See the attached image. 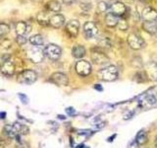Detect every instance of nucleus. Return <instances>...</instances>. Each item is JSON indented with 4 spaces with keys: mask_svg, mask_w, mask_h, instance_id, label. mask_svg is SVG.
Instances as JSON below:
<instances>
[{
    "mask_svg": "<svg viewBox=\"0 0 157 148\" xmlns=\"http://www.w3.org/2000/svg\"><path fill=\"white\" fill-rule=\"evenodd\" d=\"M98 78L103 81H114L118 78V69L114 65H108L98 71Z\"/></svg>",
    "mask_w": 157,
    "mask_h": 148,
    "instance_id": "nucleus-1",
    "label": "nucleus"
},
{
    "mask_svg": "<svg viewBox=\"0 0 157 148\" xmlns=\"http://www.w3.org/2000/svg\"><path fill=\"white\" fill-rule=\"evenodd\" d=\"M27 56L29 57V59L34 63H40L41 61H43L44 56V51L40 48V47H36V46H33L32 47H29L28 49V53Z\"/></svg>",
    "mask_w": 157,
    "mask_h": 148,
    "instance_id": "nucleus-2",
    "label": "nucleus"
},
{
    "mask_svg": "<svg viewBox=\"0 0 157 148\" xmlns=\"http://www.w3.org/2000/svg\"><path fill=\"white\" fill-rule=\"evenodd\" d=\"M37 75L36 73L33 70H29V69H27V70H24L18 75V82L22 83V84H27V85H29V84H33L36 81Z\"/></svg>",
    "mask_w": 157,
    "mask_h": 148,
    "instance_id": "nucleus-3",
    "label": "nucleus"
},
{
    "mask_svg": "<svg viewBox=\"0 0 157 148\" xmlns=\"http://www.w3.org/2000/svg\"><path fill=\"white\" fill-rule=\"evenodd\" d=\"M91 59L97 65H104L109 62V57L98 48L91 49Z\"/></svg>",
    "mask_w": 157,
    "mask_h": 148,
    "instance_id": "nucleus-4",
    "label": "nucleus"
},
{
    "mask_svg": "<svg viewBox=\"0 0 157 148\" xmlns=\"http://www.w3.org/2000/svg\"><path fill=\"white\" fill-rule=\"evenodd\" d=\"M62 51L56 44H48L44 48V54L50 59V60H58L61 56Z\"/></svg>",
    "mask_w": 157,
    "mask_h": 148,
    "instance_id": "nucleus-5",
    "label": "nucleus"
},
{
    "mask_svg": "<svg viewBox=\"0 0 157 148\" xmlns=\"http://www.w3.org/2000/svg\"><path fill=\"white\" fill-rule=\"evenodd\" d=\"M76 71L81 76H87L91 72V65L86 60H78L76 63Z\"/></svg>",
    "mask_w": 157,
    "mask_h": 148,
    "instance_id": "nucleus-6",
    "label": "nucleus"
},
{
    "mask_svg": "<svg viewBox=\"0 0 157 148\" xmlns=\"http://www.w3.org/2000/svg\"><path fill=\"white\" fill-rule=\"evenodd\" d=\"M128 43L132 49H140L144 47V39L140 38L139 35L131 34L128 37Z\"/></svg>",
    "mask_w": 157,
    "mask_h": 148,
    "instance_id": "nucleus-7",
    "label": "nucleus"
},
{
    "mask_svg": "<svg viewBox=\"0 0 157 148\" xmlns=\"http://www.w3.org/2000/svg\"><path fill=\"white\" fill-rule=\"evenodd\" d=\"M83 33L86 39H93L97 36L98 29L94 22H86L83 25Z\"/></svg>",
    "mask_w": 157,
    "mask_h": 148,
    "instance_id": "nucleus-8",
    "label": "nucleus"
},
{
    "mask_svg": "<svg viewBox=\"0 0 157 148\" xmlns=\"http://www.w3.org/2000/svg\"><path fill=\"white\" fill-rule=\"evenodd\" d=\"M140 17L144 21H154L157 19V11L150 6H144L141 10Z\"/></svg>",
    "mask_w": 157,
    "mask_h": 148,
    "instance_id": "nucleus-9",
    "label": "nucleus"
},
{
    "mask_svg": "<svg viewBox=\"0 0 157 148\" xmlns=\"http://www.w3.org/2000/svg\"><path fill=\"white\" fill-rule=\"evenodd\" d=\"M78 29H80V23L78 20H71L66 25V32L71 38H76L78 36Z\"/></svg>",
    "mask_w": 157,
    "mask_h": 148,
    "instance_id": "nucleus-10",
    "label": "nucleus"
},
{
    "mask_svg": "<svg viewBox=\"0 0 157 148\" xmlns=\"http://www.w3.org/2000/svg\"><path fill=\"white\" fill-rule=\"evenodd\" d=\"M50 80L53 83H55L56 85H58V86H66V85H68V83H69L68 77L62 72L53 73L52 75L50 76Z\"/></svg>",
    "mask_w": 157,
    "mask_h": 148,
    "instance_id": "nucleus-11",
    "label": "nucleus"
},
{
    "mask_svg": "<svg viewBox=\"0 0 157 148\" xmlns=\"http://www.w3.org/2000/svg\"><path fill=\"white\" fill-rule=\"evenodd\" d=\"M0 71L5 76H12L15 73V64L11 60L3 61L0 66Z\"/></svg>",
    "mask_w": 157,
    "mask_h": 148,
    "instance_id": "nucleus-12",
    "label": "nucleus"
},
{
    "mask_svg": "<svg viewBox=\"0 0 157 148\" xmlns=\"http://www.w3.org/2000/svg\"><path fill=\"white\" fill-rule=\"evenodd\" d=\"M145 72L151 80H157V62L149 61L145 64Z\"/></svg>",
    "mask_w": 157,
    "mask_h": 148,
    "instance_id": "nucleus-13",
    "label": "nucleus"
},
{
    "mask_svg": "<svg viewBox=\"0 0 157 148\" xmlns=\"http://www.w3.org/2000/svg\"><path fill=\"white\" fill-rule=\"evenodd\" d=\"M157 100L153 95H144L140 100V106L141 108L148 109L153 107L156 104Z\"/></svg>",
    "mask_w": 157,
    "mask_h": 148,
    "instance_id": "nucleus-14",
    "label": "nucleus"
},
{
    "mask_svg": "<svg viewBox=\"0 0 157 148\" xmlns=\"http://www.w3.org/2000/svg\"><path fill=\"white\" fill-rule=\"evenodd\" d=\"M65 23V18L62 14H54L49 18V25L53 28H60Z\"/></svg>",
    "mask_w": 157,
    "mask_h": 148,
    "instance_id": "nucleus-15",
    "label": "nucleus"
},
{
    "mask_svg": "<svg viewBox=\"0 0 157 148\" xmlns=\"http://www.w3.org/2000/svg\"><path fill=\"white\" fill-rule=\"evenodd\" d=\"M110 10H111V13L114 14L115 16L121 17V16H123V15L126 13L127 8H126L124 3H122V2H115L114 4H112Z\"/></svg>",
    "mask_w": 157,
    "mask_h": 148,
    "instance_id": "nucleus-16",
    "label": "nucleus"
},
{
    "mask_svg": "<svg viewBox=\"0 0 157 148\" xmlns=\"http://www.w3.org/2000/svg\"><path fill=\"white\" fill-rule=\"evenodd\" d=\"M142 28L145 32L149 33L151 35L157 34V21H144L142 23Z\"/></svg>",
    "mask_w": 157,
    "mask_h": 148,
    "instance_id": "nucleus-17",
    "label": "nucleus"
},
{
    "mask_svg": "<svg viewBox=\"0 0 157 148\" xmlns=\"http://www.w3.org/2000/svg\"><path fill=\"white\" fill-rule=\"evenodd\" d=\"M72 56L75 58H82L86 56V48L82 44H76L72 48Z\"/></svg>",
    "mask_w": 157,
    "mask_h": 148,
    "instance_id": "nucleus-18",
    "label": "nucleus"
},
{
    "mask_svg": "<svg viewBox=\"0 0 157 148\" xmlns=\"http://www.w3.org/2000/svg\"><path fill=\"white\" fill-rule=\"evenodd\" d=\"M31 27L28 26L27 23H25L23 21L21 22H18L16 24V33H17V36H24L25 34L29 33L31 31Z\"/></svg>",
    "mask_w": 157,
    "mask_h": 148,
    "instance_id": "nucleus-19",
    "label": "nucleus"
},
{
    "mask_svg": "<svg viewBox=\"0 0 157 148\" xmlns=\"http://www.w3.org/2000/svg\"><path fill=\"white\" fill-rule=\"evenodd\" d=\"M3 132L8 138H10V139H14V138L16 137L17 135H19L17 130H16V128H15V126H14V125H5V127L3 128Z\"/></svg>",
    "mask_w": 157,
    "mask_h": 148,
    "instance_id": "nucleus-20",
    "label": "nucleus"
},
{
    "mask_svg": "<svg viewBox=\"0 0 157 148\" xmlns=\"http://www.w3.org/2000/svg\"><path fill=\"white\" fill-rule=\"evenodd\" d=\"M118 21H119V17L115 16L114 14H112L111 12L106 14L105 16V24L107 25L108 27H116L117 24H118Z\"/></svg>",
    "mask_w": 157,
    "mask_h": 148,
    "instance_id": "nucleus-21",
    "label": "nucleus"
},
{
    "mask_svg": "<svg viewBox=\"0 0 157 148\" xmlns=\"http://www.w3.org/2000/svg\"><path fill=\"white\" fill-rule=\"evenodd\" d=\"M46 9L50 12H59L61 10V4L57 0H50L46 4Z\"/></svg>",
    "mask_w": 157,
    "mask_h": 148,
    "instance_id": "nucleus-22",
    "label": "nucleus"
},
{
    "mask_svg": "<svg viewBox=\"0 0 157 148\" xmlns=\"http://www.w3.org/2000/svg\"><path fill=\"white\" fill-rule=\"evenodd\" d=\"M49 18L50 17H48L47 13L44 11L39 12L36 16L37 22L39 25H41V26H47V25H49Z\"/></svg>",
    "mask_w": 157,
    "mask_h": 148,
    "instance_id": "nucleus-23",
    "label": "nucleus"
},
{
    "mask_svg": "<svg viewBox=\"0 0 157 148\" xmlns=\"http://www.w3.org/2000/svg\"><path fill=\"white\" fill-rule=\"evenodd\" d=\"M14 126H15V128H16V130H17L19 135H26L29 132V128L27 125H22V123L16 122V123H14Z\"/></svg>",
    "mask_w": 157,
    "mask_h": 148,
    "instance_id": "nucleus-24",
    "label": "nucleus"
},
{
    "mask_svg": "<svg viewBox=\"0 0 157 148\" xmlns=\"http://www.w3.org/2000/svg\"><path fill=\"white\" fill-rule=\"evenodd\" d=\"M140 145H144L147 142V133L145 132V130H140L137 132L136 137L135 139Z\"/></svg>",
    "mask_w": 157,
    "mask_h": 148,
    "instance_id": "nucleus-25",
    "label": "nucleus"
},
{
    "mask_svg": "<svg viewBox=\"0 0 157 148\" xmlns=\"http://www.w3.org/2000/svg\"><path fill=\"white\" fill-rule=\"evenodd\" d=\"M29 43H31L33 46L36 47H40L43 44V38L41 35H33V37L29 38Z\"/></svg>",
    "mask_w": 157,
    "mask_h": 148,
    "instance_id": "nucleus-26",
    "label": "nucleus"
},
{
    "mask_svg": "<svg viewBox=\"0 0 157 148\" xmlns=\"http://www.w3.org/2000/svg\"><path fill=\"white\" fill-rule=\"evenodd\" d=\"M98 47H104V48H110L112 47V43H111L109 39H107V38H101L99 41H98Z\"/></svg>",
    "mask_w": 157,
    "mask_h": 148,
    "instance_id": "nucleus-27",
    "label": "nucleus"
},
{
    "mask_svg": "<svg viewBox=\"0 0 157 148\" xmlns=\"http://www.w3.org/2000/svg\"><path fill=\"white\" fill-rule=\"evenodd\" d=\"M10 32L9 25L5 23H0V37H5Z\"/></svg>",
    "mask_w": 157,
    "mask_h": 148,
    "instance_id": "nucleus-28",
    "label": "nucleus"
},
{
    "mask_svg": "<svg viewBox=\"0 0 157 148\" xmlns=\"http://www.w3.org/2000/svg\"><path fill=\"white\" fill-rule=\"evenodd\" d=\"M80 6L82 10L85 11H88L90 8H91V3L90 0H81L80 2Z\"/></svg>",
    "mask_w": 157,
    "mask_h": 148,
    "instance_id": "nucleus-29",
    "label": "nucleus"
},
{
    "mask_svg": "<svg viewBox=\"0 0 157 148\" xmlns=\"http://www.w3.org/2000/svg\"><path fill=\"white\" fill-rule=\"evenodd\" d=\"M10 47H11V42H10L9 39H2L1 41H0V48L6 51V49H9Z\"/></svg>",
    "mask_w": 157,
    "mask_h": 148,
    "instance_id": "nucleus-30",
    "label": "nucleus"
},
{
    "mask_svg": "<svg viewBox=\"0 0 157 148\" xmlns=\"http://www.w3.org/2000/svg\"><path fill=\"white\" fill-rule=\"evenodd\" d=\"M117 26L120 30H122V31H126V30L128 29V24H127V21L125 19H120L119 18V21H118Z\"/></svg>",
    "mask_w": 157,
    "mask_h": 148,
    "instance_id": "nucleus-31",
    "label": "nucleus"
},
{
    "mask_svg": "<svg viewBox=\"0 0 157 148\" xmlns=\"http://www.w3.org/2000/svg\"><path fill=\"white\" fill-rule=\"evenodd\" d=\"M27 41L28 39L25 38V36H17L16 38V42L19 46H24V44L27 43Z\"/></svg>",
    "mask_w": 157,
    "mask_h": 148,
    "instance_id": "nucleus-32",
    "label": "nucleus"
},
{
    "mask_svg": "<svg viewBox=\"0 0 157 148\" xmlns=\"http://www.w3.org/2000/svg\"><path fill=\"white\" fill-rule=\"evenodd\" d=\"M98 9H99L100 12H105L108 9V6L104 1H100L99 3H98Z\"/></svg>",
    "mask_w": 157,
    "mask_h": 148,
    "instance_id": "nucleus-33",
    "label": "nucleus"
},
{
    "mask_svg": "<svg viewBox=\"0 0 157 148\" xmlns=\"http://www.w3.org/2000/svg\"><path fill=\"white\" fill-rule=\"evenodd\" d=\"M140 145L136 140H132V141L130 142V144H129V146H128V148H140Z\"/></svg>",
    "mask_w": 157,
    "mask_h": 148,
    "instance_id": "nucleus-34",
    "label": "nucleus"
},
{
    "mask_svg": "<svg viewBox=\"0 0 157 148\" xmlns=\"http://www.w3.org/2000/svg\"><path fill=\"white\" fill-rule=\"evenodd\" d=\"M66 112L69 116H74V113H75V110H74L73 108H68L66 110Z\"/></svg>",
    "mask_w": 157,
    "mask_h": 148,
    "instance_id": "nucleus-35",
    "label": "nucleus"
},
{
    "mask_svg": "<svg viewBox=\"0 0 157 148\" xmlns=\"http://www.w3.org/2000/svg\"><path fill=\"white\" fill-rule=\"evenodd\" d=\"M74 2H76V0H63V3L66 5H71Z\"/></svg>",
    "mask_w": 157,
    "mask_h": 148,
    "instance_id": "nucleus-36",
    "label": "nucleus"
},
{
    "mask_svg": "<svg viewBox=\"0 0 157 148\" xmlns=\"http://www.w3.org/2000/svg\"><path fill=\"white\" fill-rule=\"evenodd\" d=\"M19 97H20V98H23V100H24V101H23V103H24V104H26V103H27L28 99H27V97L25 96V95H21V94H20Z\"/></svg>",
    "mask_w": 157,
    "mask_h": 148,
    "instance_id": "nucleus-37",
    "label": "nucleus"
},
{
    "mask_svg": "<svg viewBox=\"0 0 157 148\" xmlns=\"http://www.w3.org/2000/svg\"><path fill=\"white\" fill-rule=\"evenodd\" d=\"M94 88L96 89V90H98V91H102V90H103V88H102L100 85H98V84H96V85H94Z\"/></svg>",
    "mask_w": 157,
    "mask_h": 148,
    "instance_id": "nucleus-38",
    "label": "nucleus"
},
{
    "mask_svg": "<svg viewBox=\"0 0 157 148\" xmlns=\"http://www.w3.org/2000/svg\"><path fill=\"white\" fill-rule=\"evenodd\" d=\"M116 136H117L116 134H113V135H112L111 137H109V138H108V139H107V141H109V142H112V141H113V139H114V138H115Z\"/></svg>",
    "mask_w": 157,
    "mask_h": 148,
    "instance_id": "nucleus-39",
    "label": "nucleus"
},
{
    "mask_svg": "<svg viewBox=\"0 0 157 148\" xmlns=\"http://www.w3.org/2000/svg\"><path fill=\"white\" fill-rule=\"evenodd\" d=\"M5 117H6V113H0V117H1V118H4Z\"/></svg>",
    "mask_w": 157,
    "mask_h": 148,
    "instance_id": "nucleus-40",
    "label": "nucleus"
},
{
    "mask_svg": "<svg viewBox=\"0 0 157 148\" xmlns=\"http://www.w3.org/2000/svg\"><path fill=\"white\" fill-rule=\"evenodd\" d=\"M58 118H61V120H65V117H64V116H58Z\"/></svg>",
    "mask_w": 157,
    "mask_h": 148,
    "instance_id": "nucleus-41",
    "label": "nucleus"
},
{
    "mask_svg": "<svg viewBox=\"0 0 157 148\" xmlns=\"http://www.w3.org/2000/svg\"><path fill=\"white\" fill-rule=\"evenodd\" d=\"M155 145L157 146V137H156V140H155Z\"/></svg>",
    "mask_w": 157,
    "mask_h": 148,
    "instance_id": "nucleus-42",
    "label": "nucleus"
},
{
    "mask_svg": "<svg viewBox=\"0 0 157 148\" xmlns=\"http://www.w3.org/2000/svg\"><path fill=\"white\" fill-rule=\"evenodd\" d=\"M141 1H146V0H141Z\"/></svg>",
    "mask_w": 157,
    "mask_h": 148,
    "instance_id": "nucleus-43",
    "label": "nucleus"
},
{
    "mask_svg": "<svg viewBox=\"0 0 157 148\" xmlns=\"http://www.w3.org/2000/svg\"><path fill=\"white\" fill-rule=\"evenodd\" d=\"M83 148H90V147H83Z\"/></svg>",
    "mask_w": 157,
    "mask_h": 148,
    "instance_id": "nucleus-44",
    "label": "nucleus"
}]
</instances>
